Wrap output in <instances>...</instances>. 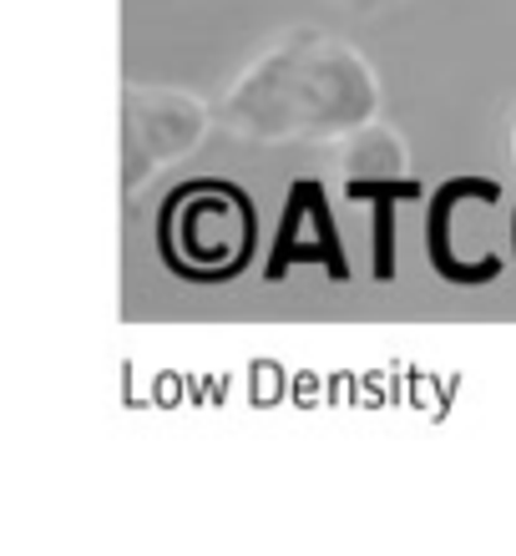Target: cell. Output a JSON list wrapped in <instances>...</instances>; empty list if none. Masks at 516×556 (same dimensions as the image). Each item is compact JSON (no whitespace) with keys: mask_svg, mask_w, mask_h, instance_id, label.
Here are the masks:
<instances>
[{"mask_svg":"<svg viewBox=\"0 0 516 556\" xmlns=\"http://www.w3.org/2000/svg\"><path fill=\"white\" fill-rule=\"evenodd\" d=\"M344 11H354V15H375V11H390L395 0H340Z\"/></svg>","mask_w":516,"mask_h":556,"instance_id":"cell-8","label":"cell"},{"mask_svg":"<svg viewBox=\"0 0 516 556\" xmlns=\"http://www.w3.org/2000/svg\"><path fill=\"white\" fill-rule=\"evenodd\" d=\"M471 198H502V188L481 173H461V177H445L441 188L426 198V264L436 278L456 283V289H481L491 278L502 274V258L487 253V258H466L456 249V213Z\"/></svg>","mask_w":516,"mask_h":556,"instance_id":"cell-5","label":"cell"},{"mask_svg":"<svg viewBox=\"0 0 516 556\" xmlns=\"http://www.w3.org/2000/svg\"><path fill=\"white\" fill-rule=\"evenodd\" d=\"M335 173H340V182H375V177L411 173V142L385 117H375L335 147Z\"/></svg>","mask_w":516,"mask_h":556,"instance_id":"cell-7","label":"cell"},{"mask_svg":"<svg viewBox=\"0 0 516 556\" xmlns=\"http://www.w3.org/2000/svg\"><path fill=\"white\" fill-rule=\"evenodd\" d=\"M512 167H516V117H512Z\"/></svg>","mask_w":516,"mask_h":556,"instance_id":"cell-10","label":"cell"},{"mask_svg":"<svg viewBox=\"0 0 516 556\" xmlns=\"http://www.w3.org/2000/svg\"><path fill=\"white\" fill-rule=\"evenodd\" d=\"M512 264H516V207H512Z\"/></svg>","mask_w":516,"mask_h":556,"instance_id":"cell-9","label":"cell"},{"mask_svg":"<svg viewBox=\"0 0 516 556\" xmlns=\"http://www.w3.org/2000/svg\"><path fill=\"white\" fill-rule=\"evenodd\" d=\"M158 253L188 283H228L259 253V207L228 177H188L163 198Z\"/></svg>","mask_w":516,"mask_h":556,"instance_id":"cell-2","label":"cell"},{"mask_svg":"<svg viewBox=\"0 0 516 556\" xmlns=\"http://www.w3.org/2000/svg\"><path fill=\"white\" fill-rule=\"evenodd\" d=\"M340 192L350 203L375 213L369 274H375V283H390V278H395V213L405 203H420V198H426V182L415 173H400V177H375V182H340Z\"/></svg>","mask_w":516,"mask_h":556,"instance_id":"cell-6","label":"cell"},{"mask_svg":"<svg viewBox=\"0 0 516 556\" xmlns=\"http://www.w3.org/2000/svg\"><path fill=\"white\" fill-rule=\"evenodd\" d=\"M122 142H117V173H122V207H137V198L177 162H188L213 132V102L192 97L183 87H152V81H122Z\"/></svg>","mask_w":516,"mask_h":556,"instance_id":"cell-3","label":"cell"},{"mask_svg":"<svg viewBox=\"0 0 516 556\" xmlns=\"http://www.w3.org/2000/svg\"><path fill=\"white\" fill-rule=\"evenodd\" d=\"M299 264L325 268L329 283H350V253H344L340 218H335V203L325 192V177L314 173H299L284 192L279 223H274V238L264 249V278L279 283Z\"/></svg>","mask_w":516,"mask_h":556,"instance_id":"cell-4","label":"cell"},{"mask_svg":"<svg viewBox=\"0 0 516 556\" xmlns=\"http://www.w3.org/2000/svg\"><path fill=\"white\" fill-rule=\"evenodd\" d=\"M380 76L360 46L325 26H289L243 61L213 102L218 127L249 147H340L380 117Z\"/></svg>","mask_w":516,"mask_h":556,"instance_id":"cell-1","label":"cell"}]
</instances>
